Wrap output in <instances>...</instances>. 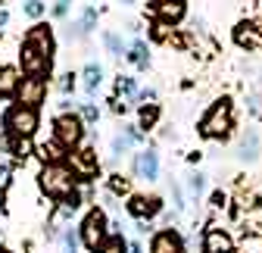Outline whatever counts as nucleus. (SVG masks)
Segmentation results:
<instances>
[{"label": "nucleus", "instance_id": "8", "mask_svg": "<svg viewBox=\"0 0 262 253\" xmlns=\"http://www.w3.org/2000/svg\"><path fill=\"white\" fill-rule=\"evenodd\" d=\"M22 44H28L31 50H38L47 62H53L56 59V31L41 19V22H35L25 35H22Z\"/></svg>", "mask_w": 262, "mask_h": 253}, {"label": "nucleus", "instance_id": "1", "mask_svg": "<svg viewBox=\"0 0 262 253\" xmlns=\"http://www.w3.org/2000/svg\"><path fill=\"white\" fill-rule=\"evenodd\" d=\"M234 129V103L231 97H219L196 122V135L203 141H225Z\"/></svg>", "mask_w": 262, "mask_h": 253}, {"label": "nucleus", "instance_id": "4", "mask_svg": "<svg viewBox=\"0 0 262 253\" xmlns=\"http://www.w3.org/2000/svg\"><path fill=\"white\" fill-rule=\"evenodd\" d=\"M41 129V113L31 107H7L4 116H0V132H7L13 138H35V132Z\"/></svg>", "mask_w": 262, "mask_h": 253}, {"label": "nucleus", "instance_id": "37", "mask_svg": "<svg viewBox=\"0 0 262 253\" xmlns=\"http://www.w3.org/2000/svg\"><path fill=\"white\" fill-rule=\"evenodd\" d=\"M106 103H110V113H113V116H125V113H128V100L116 97V94H113V97H110Z\"/></svg>", "mask_w": 262, "mask_h": 253}, {"label": "nucleus", "instance_id": "27", "mask_svg": "<svg viewBox=\"0 0 262 253\" xmlns=\"http://www.w3.org/2000/svg\"><path fill=\"white\" fill-rule=\"evenodd\" d=\"M81 238H78V225H66L59 235V253H78Z\"/></svg>", "mask_w": 262, "mask_h": 253}, {"label": "nucleus", "instance_id": "29", "mask_svg": "<svg viewBox=\"0 0 262 253\" xmlns=\"http://www.w3.org/2000/svg\"><path fill=\"white\" fill-rule=\"evenodd\" d=\"M75 88H78V75H75L72 69H69V72H62V75H56V91L62 94V97H72Z\"/></svg>", "mask_w": 262, "mask_h": 253}, {"label": "nucleus", "instance_id": "43", "mask_svg": "<svg viewBox=\"0 0 262 253\" xmlns=\"http://www.w3.org/2000/svg\"><path fill=\"white\" fill-rule=\"evenodd\" d=\"M119 4H122V7H135V4H138V0H119Z\"/></svg>", "mask_w": 262, "mask_h": 253}, {"label": "nucleus", "instance_id": "6", "mask_svg": "<svg viewBox=\"0 0 262 253\" xmlns=\"http://www.w3.org/2000/svg\"><path fill=\"white\" fill-rule=\"evenodd\" d=\"M66 166L72 169L78 184H94L97 178H100V156H97L94 144H81V147L69 150L66 153Z\"/></svg>", "mask_w": 262, "mask_h": 253}, {"label": "nucleus", "instance_id": "31", "mask_svg": "<svg viewBox=\"0 0 262 253\" xmlns=\"http://www.w3.org/2000/svg\"><path fill=\"white\" fill-rule=\"evenodd\" d=\"M66 147H59L56 141H50V144H41V156H44V163H66Z\"/></svg>", "mask_w": 262, "mask_h": 253}, {"label": "nucleus", "instance_id": "40", "mask_svg": "<svg viewBox=\"0 0 262 253\" xmlns=\"http://www.w3.org/2000/svg\"><path fill=\"white\" fill-rule=\"evenodd\" d=\"M10 19H13V13H10L7 7H0V31H4V28L10 25Z\"/></svg>", "mask_w": 262, "mask_h": 253}, {"label": "nucleus", "instance_id": "16", "mask_svg": "<svg viewBox=\"0 0 262 253\" xmlns=\"http://www.w3.org/2000/svg\"><path fill=\"white\" fill-rule=\"evenodd\" d=\"M259 153H262V135L256 129H244V135L237 141V156L244 163H256Z\"/></svg>", "mask_w": 262, "mask_h": 253}, {"label": "nucleus", "instance_id": "10", "mask_svg": "<svg viewBox=\"0 0 262 253\" xmlns=\"http://www.w3.org/2000/svg\"><path fill=\"white\" fill-rule=\"evenodd\" d=\"M166 209V203H162L159 194H128L125 197V213L135 219V222H153V219Z\"/></svg>", "mask_w": 262, "mask_h": 253}, {"label": "nucleus", "instance_id": "42", "mask_svg": "<svg viewBox=\"0 0 262 253\" xmlns=\"http://www.w3.org/2000/svg\"><path fill=\"white\" fill-rule=\"evenodd\" d=\"M162 141H175V132H172V125H166V129H162Z\"/></svg>", "mask_w": 262, "mask_h": 253}, {"label": "nucleus", "instance_id": "17", "mask_svg": "<svg viewBox=\"0 0 262 253\" xmlns=\"http://www.w3.org/2000/svg\"><path fill=\"white\" fill-rule=\"evenodd\" d=\"M125 62H131L138 72H147L150 69V44L144 38H135V41H128V50L122 56Z\"/></svg>", "mask_w": 262, "mask_h": 253}, {"label": "nucleus", "instance_id": "15", "mask_svg": "<svg viewBox=\"0 0 262 253\" xmlns=\"http://www.w3.org/2000/svg\"><path fill=\"white\" fill-rule=\"evenodd\" d=\"M78 78H81V88H84V94L94 100L97 97V91L103 88V66L97 59H88L84 66H81V72H78Z\"/></svg>", "mask_w": 262, "mask_h": 253}, {"label": "nucleus", "instance_id": "18", "mask_svg": "<svg viewBox=\"0 0 262 253\" xmlns=\"http://www.w3.org/2000/svg\"><path fill=\"white\" fill-rule=\"evenodd\" d=\"M0 150L13 156V163H25L31 156V138H13V135H0Z\"/></svg>", "mask_w": 262, "mask_h": 253}, {"label": "nucleus", "instance_id": "12", "mask_svg": "<svg viewBox=\"0 0 262 253\" xmlns=\"http://www.w3.org/2000/svg\"><path fill=\"white\" fill-rule=\"evenodd\" d=\"M147 253H187V244L175 228H159V231L150 235Z\"/></svg>", "mask_w": 262, "mask_h": 253}, {"label": "nucleus", "instance_id": "14", "mask_svg": "<svg viewBox=\"0 0 262 253\" xmlns=\"http://www.w3.org/2000/svg\"><path fill=\"white\" fill-rule=\"evenodd\" d=\"M187 16L184 0H153V19L162 25H178Z\"/></svg>", "mask_w": 262, "mask_h": 253}, {"label": "nucleus", "instance_id": "24", "mask_svg": "<svg viewBox=\"0 0 262 253\" xmlns=\"http://www.w3.org/2000/svg\"><path fill=\"white\" fill-rule=\"evenodd\" d=\"M97 22H100V7L84 4V7H81V13H78V25H81V31H84L88 38L97 31Z\"/></svg>", "mask_w": 262, "mask_h": 253}, {"label": "nucleus", "instance_id": "3", "mask_svg": "<svg viewBox=\"0 0 262 253\" xmlns=\"http://www.w3.org/2000/svg\"><path fill=\"white\" fill-rule=\"evenodd\" d=\"M113 235V222H110V216L103 206H91L84 216H81V222H78V238H81V247L88 253H100L103 244L110 241Z\"/></svg>", "mask_w": 262, "mask_h": 253}, {"label": "nucleus", "instance_id": "33", "mask_svg": "<svg viewBox=\"0 0 262 253\" xmlns=\"http://www.w3.org/2000/svg\"><path fill=\"white\" fill-rule=\"evenodd\" d=\"M72 4H75V0H53V4L47 7V13H50L56 22H66V19H69V10H72Z\"/></svg>", "mask_w": 262, "mask_h": 253}, {"label": "nucleus", "instance_id": "13", "mask_svg": "<svg viewBox=\"0 0 262 253\" xmlns=\"http://www.w3.org/2000/svg\"><path fill=\"white\" fill-rule=\"evenodd\" d=\"M200 253H234V241L225 228L219 225H209L200 238Z\"/></svg>", "mask_w": 262, "mask_h": 253}, {"label": "nucleus", "instance_id": "45", "mask_svg": "<svg viewBox=\"0 0 262 253\" xmlns=\"http://www.w3.org/2000/svg\"><path fill=\"white\" fill-rule=\"evenodd\" d=\"M94 4H106V0H94Z\"/></svg>", "mask_w": 262, "mask_h": 253}, {"label": "nucleus", "instance_id": "30", "mask_svg": "<svg viewBox=\"0 0 262 253\" xmlns=\"http://www.w3.org/2000/svg\"><path fill=\"white\" fill-rule=\"evenodd\" d=\"M22 13L31 19V22H41L47 16V4L44 0H22Z\"/></svg>", "mask_w": 262, "mask_h": 253}, {"label": "nucleus", "instance_id": "23", "mask_svg": "<svg viewBox=\"0 0 262 253\" xmlns=\"http://www.w3.org/2000/svg\"><path fill=\"white\" fill-rule=\"evenodd\" d=\"M100 38H103V47H106V53H110V56H116V59H119V56H125L128 41L122 38V31H119V28H106Z\"/></svg>", "mask_w": 262, "mask_h": 253}, {"label": "nucleus", "instance_id": "41", "mask_svg": "<svg viewBox=\"0 0 262 253\" xmlns=\"http://www.w3.org/2000/svg\"><path fill=\"white\" fill-rule=\"evenodd\" d=\"M128 253H144V244L135 238V241H128Z\"/></svg>", "mask_w": 262, "mask_h": 253}, {"label": "nucleus", "instance_id": "38", "mask_svg": "<svg viewBox=\"0 0 262 253\" xmlns=\"http://www.w3.org/2000/svg\"><path fill=\"white\" fill-rule=\"evenodd\" d=\"M156 97H159V91H156V88H150V85L138 91V103H153Z\"/></svg>", "mask_w": 262, "mask_h": 253}, {"label": "nucleus", "instance_id": "28", "mask_svg": "<svg viewBox=\"0 0 262 253\" xmlns=\"http://www.w3.org/2000/svg\"><path fill=\"white\" fill-rule=\"evenodd\" d=\"M75 110H78V116L84 119V125H97V122H100V107H97L91 97L81 100V103H75Z\"/></svg>", "mask_w": 262, "mask_h": 253}, {"label": "nucleus", "instance_id": "44", "mask_svg": "<svg viewBox=\"0 0 262 253\" xmlns=\"http://www.w3.org/2000/svg\"><path fill=\"white\" fill-rule=\"evenodd\" d=\"M0 253H16V250H10V247H4V244H0Z\"/></svg>", "mask_w": 262, "mask_h": 253}, {"label": "nucleus", "instance_id": "20", "mask_svg": "<svg viewBox=\"0 0 262 253\" xmlns=\"http://www.w3.org/2000/svg\"><path fill=\"white\" fill-rule=\"evenodd\" d=\"M159 119H162V110H159L156 100H153V103H138V129H141L144 135H150V132L156 129Z\"/></svg>", "mask_w": 262, "mask_h": 253}, {"label": "nucleus", "instance_id": "35", "mask_svg": "<svg viewBox=\"0 0 262 253\" xmlns=\"http://www.w3.org/2000/svg\"><path fill=\"white\" fill-rule=\"evenodd\" d=\"M247 113H250L253 119H262V94H259V91L247 94Z\"/></svg>", "mask_w": 262, "mask_h": 253}, {"label": "nucleus", "instance_id": "47", "mask_svg": "<svg viewBox=\"0 0 262 253\" xmlns=\"http://www.w3.org/2000/svg\"><path fill=\"white\" fill-rule=\"evenodd\" d=\"M259 7H262V4H259Z\"/></svg>", "mask_w": 262, "mask_h": 253}, {"label": "nucleus", "instance_id": "9", "mask_svg": "<svg viewBox=\"0 0 262 253\" xmlns=\"http://www.w3.org/2000/svg\"><path fill=\"white\" fill-rule=\"evenodd\" d=\"M159 150L150 144V147H141L138 153H131V175L138 181H147V184H156L159 181Z\"/></svg>", "mask_w": 262, "mask_h": 253}, {"label": "nucleus", "instance_id": "5", "mask_svg": "<svg viewBox=\"0 0 262 253\" xmlns=\"http://www.w3.org/2000/svg\"><path fill=\"white\" fill-rule=\"evenodd\" d=\"M84 138H88V125H84V119L78 116V110L53 116V141H56L59 147L75 150V147L84 144Z\"/></svg>", "mask_w": 262, "mask_h": 253}, {"label": "nucleus", "instance_id": "2", "mask_svg": "<svg viewBox=\"0 0 262 253\" xmlns=\"http://www.w3.org/2000/svg\"><path fill=\"white\" fill-rule=\"evenodd\" d=\"M38 187L41 194L53 203H62L66 197H69L72 191H78V178L72 175V169L66 163H44L41 172H38Z\"/></svg>", "mask_w": 262, "mask_h": 253}, {"label": "nucleus", "instance_id": "25", "mask_svg": "<svg viewBox=\"0 0 262 253\" xmlns=\"http://www.w3.org/2000/svg\"><path fill=\"white\" fill-rule=\"evenodd\" d=\"M203 191H206V175L200 169H190L187 172V197H190V203H200Z\"/></svg>", "mask_w": 262, "mask_h": 253}, {"label": "nucleus", "instance_id": "21", "mask_svg": "<svg viewBox=\"0 0 262 253\" xmlns=\"http://www.w3.org/2000/svg\"><path fill=\"white\" fill-rule=\"evenodd\" d=\"M138 144H135V138H131L122 125H119V132L113 135V141H110V156H113V163H119V160H125V156L135 150Z\"/></svg>", "mask_w": 262, "mask_h": 253}, {"label": "nucleus", "instance_id": "11", "mask_svg": "<svg viewBox=\"0 0 262 253\" xmlns=\"http://www.w3.org/2000/svg\"><path fill=\"white\" fill-rule=\"evenodd\" d=\"M231 41H234L241 50H247V53L262 50V22H253V19L237 22L234 31H231Z\"/></svg>", "mask_w": 262, "mask_h": 253}, {"label": "nucleus", "instance_id": "36", "mask_svg": "<svg viewBox=\"0 0 262 253\" xmlns=\"http://www.w3.org/2000/svg\"><path fill=\"white\" fill-rule=\"evenodd\" d=\"M10 181H13V166H10V163H0V197L7 194Z\"/></svg>", "mask_w": 262, "mask_h": 253}, {"label": "nucleus", "instance_id": "26", "mask_svg": "<svg viewBox=\"0 0 262 253\" xmlns=\"http://www.w3.org/2000/svg\"><path fill=\"white\" fill-rule=\"evenodd\" d=\"M106 191H110L113 197H128V194H135V191H131V178H125L122 172H113V175L106 178Z\"/></svg>", "mask_w": 262, "mask_h": 253}, {"label": "nucleus", "instance_id": "34", "mask_svg": "<svg viewBox=\"0 0 262 253\" xmlns=\"http://www.w3.org/2000/svg\"><path fill=\"white\" fill-rule=\"evenodd\" d=\"M169 191H172V203H175V209L184 213V209H187V194H184V187H181L175 178H169Z\"/></svg>", "mask_w": 262, "mask_h": 253}, {"label": "nucleus", "instance_id": "22", "mask_svg": "<svg viewBox=\"0 0 262 253\" xmlns=\"http://www.w3.org/2000/svg\"><path fill=\"white\" fill-rule=\"evenodd\" d=\"M138 91H141V85L135 75H122V72L116 75V97H122L128 103H138Z\"/></svg>", "mask_w": 262, "mask_h": 253}, {"label": "nucleus", "instance_id": "39", "mask_svg": "<svg viewBox=\"0 0 262 253\" xmlns=\"http://www.w3.org/2000/svg\"><path fill=\"white\" fill-rule=\"evenodd\" d=\"M225 200H228V197H225V191H212V197H209V203H212L215 209H222V206H225Z\"/></svg>", "mask_w": 262, "mask_h": 253}, {"label": "nucleus", "instance_id": "19", "mask_svg": "<svg viewBox=\"0 0 262 253\" xmlns=\"http://www.w3.org/2000/svg\"><path fill=\"white\" fill-rule=\"evenodd\" d=\"M19 66H10V62H0V100H16L19 91Z\"/></svg>", "mask_w": 262, "mask_h": 253}, {"label": "nucleus", "instance_id": "7", "mask_svg": "<svg viewBox=\"0 0 262 253\" xmlns=\"http://www.w3.org/2000/svg\"><path fill=\"white\" fill-rule=\"evenodd\" d=\"M47 91H50L47 75H22L13 103H19V107H31V110H41V107L47 103Z\"/></svg>", "mask_w": 262, "mask_h": 253}, {"label": "nucleus", "instance_id": "46", "mask_svg": "<svg viewBox=\"0 0 262 253\" xmlns=\"http://www.w3.org/2000/svg\"><path fill=\"white\" fill-rule=\"evenodd\" d=\"M0 7H4V0H0Z\"/></svg>", "mask_w": 262, "mask_h": 253}, {"label": "nucleus", "instance_id": "32", "mask_svg": "<svg viewBox=\"0 0 262 253\" xmlns=\"http://www.w3.org/2000/svg\"><path fill=\"white\" fill-rule=\"evenodd\" d=\"M100 253H128V238L122 235V231H113L110 235V241L103 244V250Z\"/></svg>", "mask_w": 262, "mask_h": 253}]
</instances>
